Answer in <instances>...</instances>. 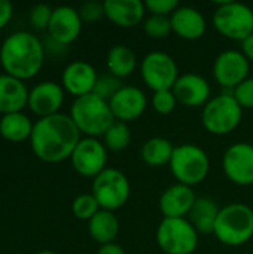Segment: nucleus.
Listing matches in <instances>:
<instances>
[{"instance_id":"nucleus-1","label":"nucleus","mask_w":253,"mask_h":254,"mask_svg":"<svg viewBox=\"0 0 253 254\" xmlns=\"http://www.w3.org/2000/svg\"><path fill=\"white\" fill-rule=\"evenodd\" d=\"M81 141V132L70 115L57 113L40 118L30 137L33 153L43 162L55 164L70 159L75 147Z\"/></svg>"},{"instance_id":"nucleus-2","label":"nucleus","mask_w":253,"mask_h":254,"mask_svg":"<svg viewBox=\"0 0 253 254\" xmlns=\"http://www.w3.org/2000/svg\"><path fill=\"white\" fill-rule=\"evenodd\" d=\"M45 58L43 43L28 31H16L7 36L0 46V64L6 74L19 80L34 77Z\"/></svg>"},{"instance_id":"nucleus-3","label":"nucleus","mask_w":253,"mask_h":254,"mask_svg":"<svg viewBox=\"0 0 253 254\" xmlns=\"http://www.w3.org/2000/svg\"><path fill=\"white\" fill-rule=\"evenodd\" d=\"M213 235L228 247H240L253 238V210L248 204L231 202L221 208Z\"/></svg>"},{"instance_id":"nucleus-4","label":"nucleus","mask_w":253,"mask_h":254,"mask_svg":"<svg viewBox=\"0 0 253 254\" xmlns=\"http://www.w3.org/2000/svg\"><path fill=\"white\" fill-rule=\"evenodd\" d=\"M70 118L73 119L81 134L92 138L100 135L103 137L115 122L109 101L92 92L75 98L70 107Z\"/></svg>"},{"instance_id":"nucleus-5","label":"nucleus","mask_w":253,"mask_h":254,"mask_svg":"<svg viewBox=\"0 0 253 254\" xmlns=\"http://www.w3.org/2000/svg\"><path fill=\"white\" fill-rule=\"evenodd\" d=\"M169 165L177 183L191 188L204 182L210 171V159L206 150L191 143L176 146Z\"/></svg>"},{"instance_id":"nucleus-6","label":"nucleus","mask_w":253,"mask_h":254,"mask_svg":"<svg viewBox=\"0 0 253 254\" xmlns=\"http://www.w3.org/2000/svg\"><path fill=\"white\" fill-rule=\"evenodd\" d=\"M243 109L233 94H221L210 98L201 112L204 128L215 135H227L233 132L242 122Z\"/></svg>"},{"instance_id":"nucleus-7","label":"nucleus","mask_w":253,"mask_h":254,"mask_svg":"<svg viewBox=\"0 0 253 254\" xmlns=\"http://www.w3.org/2000/svg\"><path fill=\"white\" fill-rule=\"evenodd\" d=\"M212 22L227 39L243 42L253 33V9L242 1H222L215 9Z\"/></svg>"},{"instance_id":"nucleus-8","label":"nucleus","mask_w":253,"mask_h":254,"mask_svg":"<svg viewBox=\"0 0 253 254\" xmlns=\"http://www.w3.org/2000/svg\"><path fill=\"white\" fill-rule=\"evenodd\" d=\"M155 238L166 254H194L198 247V232L186 217H164L157 228Z\"/></svg>"},{"instance_id":"nucleus-9","label":"nucleus","mask_w":253,"mask_h":254,"mask_svg":"<svg viewBox=\"0 0 253 254\" xmlns=\"http://www.w3.org/2000/svg\"><path fill=\"white\" fill-rule=\"evenodd\" d=\"M91 193L97 199L101 210L115 211L124 207L131 193L128 177L118 168L107 167L95 179H92Z\"/></svg>"},{"instance_id":"nucleus-10","label":"nucleus","mask_w":253,"mask_h":254,"mask_svg":"<svg viewBox=\"0 0 253 254\" xmlns=\"http://www.w3.org/2000/svg\"><path fill=\"white\" fill-rule=\"evenodd\" d=\"M140 76L146 86L157 92L171 89L180 74L177 63L170 54L152 51L146 54L140 63Z\"/></svg>"},{"instance_id":"nucleus-11","label":"nucleus","mask_w":253,"mask_h":254,"mask_svg":"<svg viewBox=\"0 0 253 254\" xmlns=\"http://www.w3.org/2000/svg\"><path fill=\"white\" fill-rule=\"evenodd\" d=\"M70 161L78 174L95 179L101 171L107 168V149L98 138L85 137L81 138L75 147Z\"/></svg>"},{"instance_id":"nucleus-12","label":"nucleus","mask_w":253,"mask_h":254,"mask_svg":"<svg viewBox=\"0 0 253 254\" xmlns=\"http://www.w3.org/2000/svg\"><path fill=\"white\" fill-rule=\"evenodd\" d=\"M222 170L239 186L253 185V144L248 141L231 144L222 156Z\"/></svg>"},{"instance_id":"nucleus-13","label":"nucleus","mask_w":253,"mask_h":254,"mask_svg":"<svg viewBox=\"0 0 253 254\" xmlns=\"http://www.w3.org/2000/svg\"><path fill=\"white\" fill-rule=\"evenodd\" d=\"M251 61L242 51L227 49L222 51L213 63V76L224 88L234 89L249 77Z\"/></svg>"},{"instance_id":"nucleus-14","label":"nucleus","mask_w":253,"mask_h":254,"mask_svg":"<svg viewBox=\"0 0 253 254\" xmlns=\"http://www.w3.org/2000/svg\"><path fill=\"white\" fill-rule=\"evenodd\" d=\"M109 106L115 121L128 124L139 119L145 113L148 107V98L140 88L133 85H124L112 97Z\"/></svg>"},{"instance_id":"nucleus-15","label":"nucleus","mask_w":253,"mask_h":254,"mask_svg":"<svg viewBox=\"0 0 253 254\" xmlns=\"http://www.w3.org/2000/svg\"><path fill=\"white\" fill-rule=\"evenodd\" d=\"M64 103V88L52 80H45L31 88L27 107L36 116L46 118L60 113Z\"/></svg>"},{"instance_id":"nucleus-16","label":"nucleus","mask_w":253,"mask_h":254,"mask_svg":"<svg viewBox=\"0 0 253 254\" xmlns=\"http://www.w3.org/2000/svg\"><path fill=\"white\" fill-rule=\"evenodd\" d=\"M177 103L186 107H200L210 100L212 88L206 77L198 73H183L171 88Z\"/></svg>"},{"instance_id":"nucleus-17","label":"nucleus","mask_w":253,"mask_h":254,"mask_svg":"<svg viewBox=\"0 0 253 254\" xmlns=\"http://www.w3.org/2000/svg\"><path fill=\"white\" fill-rule=\"evenodd\" d=\"M82 24L78 9L72 6H58L52 12L48 34L55 42L67 46L79 37Z\"/></svg>"},{"instance_id":"nucleus-18","label":"nucleus","mask_w":253,"mask_h":254,"mask_svg":"<svg viewBox=\"0 0 253 254\" xmlns=\"http://www.w3.org/2000/svg\"><path fill=\"white\" fill-rule=\"evenodd\" d=\"M197 196L191 186L174 183L164 189L160 196V211L164 217L169 219H182L188 217L192 210Z\"/></svg>"},{"instance_id":"nucleus-19","label":"nucleus","mask_w":253,"mask_h":254,"mask_svg":"<svg viewBox=\"0 0 253 254\" xmlns=\"http://www.w3.org/2000/svg\"><path fill=\"white\" fill-rule=\"evenodd\" d=\"M98 74L86 61H73L67 64L61 76V86L75 98L91 94L94 91Z\"/></svg>"},{"instance_id":"nucleus-20","label":"nucleus","mask_w":253,"mask_h":254,"mask_svg":"<svg viewBox=\"0 0 253 254\" xmlns=\"http://www.w3.org/2000/svg\"><path fill=\"white\" fill-rule=\"evenodd\" d=\"M171 30L185 40H197L204 36L207 22L204 15L192 6H179L171 15Z\"/></svg>"},{"instance_id":"nucleus-21","label":"nucleus","mask_w":253,"mask_h":254,"mask_svg":"<svg viewBox=\"0 0 253 254\" xmlns=\"http://www.w3.org/2000/svg\"><path fill=\"white\" fill-rule=\"evenodd\" d=\"M104 16L118 27L130 28L145 18V3L140 0H106Z\"/></svg>"},{"instance_id":"nucleus-22","label":"nucleus","mask_w":253,"mask_h":254,"mask_svg":"<svg viewBox=\"0 0 253 254\" xmlns=\"http://www.w3.org/2000/svg\"><path fill=\"white\" fill-rule=\"evenodd\" d=\"M28 94L25 83L13 76L0 74V113H18L27 107Z\"/></svg>"},{"instance_id":"nucleus-23","label":"nucleus","mask_w":253,"mask_h":254,"mask_svg":"<svg viewBox=\"0 0 253 254\" xmlns=\"http://www.w3.org/2000/svg\"><path fill=\"white\" fill-rule=\"evenodd\" d=\"M219 211L221 208L215 199L209 196H201L197 198L186 219L191 222V225L195 228L198 234H213Z\"/></svg>"},{"instance_id":"nucleus-24","label":"nucleus","mask_w":253,"mask_h":254,"mask_svg":"<svg viewBox=\"0 0 253 254\" xmlns=\"http://www.w3.org/2000/svg\"><path fill=\"white\" fill-rule=\"evenodd\" d=\"M88 232L89 237L100 246L115 243L119 235V220L113 211L100 210L88 222Z\"/></svg>"},{"instance_id":"nucleus-25","label":"nucleus","mask_w":253,"mask_h":254,"mask_svg":"<svg viewBox=\"0 0 253 254\" xmlns=\"http://www.w3.org/2000/svg\"><path fill=\"white\" fill-rule=\"evenodd\" d=\"M106 65L110 74L124 79L134 73L137 67V57L127 45H113L107 52Z\"/></svg>"},{"instance_id":"nucleus-26","label":"nucleus","mask_w":253,"mask_h":254,"mask_svg":"<svg viewBox=\"0 0 253 254\" xmlns=\"http://www.w3.org/2000/svg\"><path fill=\"white\" fill-rule=\"evenodd\" d=\"M34 124L22 112L3 115L0 119V135L12 143L30 140Z\"/></svg>"},{"instance_id":"nucleus-27","label":"nucleus","mask_w":253,"mask_h":254,"mask_svg":"<svg viewBox=\"0 0 253 254\" xmlns=\"http://www.w3.org/2000/svg\"><path fill=\"white\" fill-rule=\"evenodd\" d=\"M173 143L164 137H151L146 140L140 149V158L145 164L151 167H163L170 164L173 152Z\"/></svg>"},{"instance_id":"nucleus-28","label":"nucleus","mask_w":253,"mask_h":254,"mask_svg":"<svg viewBox=\"0 0 253 254\" xmlns=\"http://www.w3.org/2000/svg\"><path fill=\"white\" fill-rule=\"evenodd\" d=\"M130 141H131L130 127L128 124L119 121H115L103 135V144L106 146L107 150L112 152H122L124 149L128 147Z\"/></svg>"},{"instance_id":"nucleus-29","label":"nucleus","mask_w":253,"mask_h":254,"mask_svg":"<svg viewBox=\"0 0 253 254\" xmlns=\"http://www.w3.org/2000/svg\"><path fill=\"white\" fill-rule=\"evenodd\" d=\"M100 210L101 208H100V205H98V202L92 193H82V195L76 196L73 199V204H72L73 216L79 220H88L89 222Z\"/></svg>"},{"instance_id":"nucleus-30","label":"nucleus","mask_w":253,"mask_h":254,"mask_svg":"<svg viewBox=\"0 0 253 254\" xmlns=\"http://www.w3.org/2000/svg\"><path fill=\"white\" fill-rule=\"evenodd\" d=\"M143 30L152 39H164V37H167L173 31L171 30L170 16H164V15H149L143 21Z\"/></svg>"},{"instance_id":"nucleus-31","label":"nucleus","mask_w":253,"mask_h":254,"mask_svg":"<svg viewBox=\"0 0 253 254\" xmlns=\"http://www.w3.org/2000/svg\"><path fill=\"white\" fill-rule=\"evenodd\" d=\"M122 82L119 77L113 76V74H101L98 76L97 82H95V86H94V91L92 94L98 95L100 98L106 100V101H110L112 97L122 88Z\"/></svg>"},{"instance_id":"nucleus-32","label":"nucleus","mask_w":253,"mask_h":254,"mask_svg":"<svg viewBox=\"0 0 253 254\" xmlns=\"http://www.w3.org/2000/svg\"><path fill=\"white\" fill-rule=\"evenodd\" d=\"M151 104H152V107H154V110L157 113L170 115L176 109L177 100H176L171 89H164V91H157V92L152 94Z\"/></svg>"},{"instance_id":"nucleus-33","label":"nucleus","mask_w":253,"mask_h":254,"mask_svg":"<svg viewBox=\"0 0 253 254\" xmlns=\"http://www.w3.org/2000/svg\"><path fill=\"white\" fill-rule=\"evenodd\" d=\"M54 9L48 4H36L30 10V22L37 30H48Z\"/></svg>"},{"instance_id":"nucleus-34","label":"nucleus","mask_w":253,"mask_h":254,"mask_svg":"<svg viewBox=\"0 0 253 254\" xmlns=\"http://www.w3.org/2000/svg\"><path fill=\"white\" fill-rule=\"evenodd\" d=\"M233 97L242 109H253V77H248L233 89Z\"/></svg>"},{"instance_id":"nucleus-35","label":"nucleus","mask_w":253,"mask_h":254,"mask_svg":"<svg viewBox=\"0 0 253 254\" xmlns=\"http://www.w3.org/2000/svg\"><path fill=\"white\" fill-rule=\"evenodd\" d=\"M79 15L82 22L94 24L104 16V3L101 1H86L79 9Z\"/></svg>"},{"instance_id":"nucleus-36","label":"nucleus","mask_w":253,"mask_h":254,"mask_svg":"<svg viewBox=\"0 0 253 254\" xmlns=\"http://www.w3.org/2000/svg\"><path fill=\"white\" fill-rule=\"evenodd\" d=\"M145 7L151 12V15H164L170 16L177 7V0H146Z\"/></svg>"},{"instance_id":"nucleus-37","label":"nucleus","mask_w":253,"mask_h":254,"mask_svg":"<svg viewBox=\"0 0 253 254\" xmlns=\"http://www.w3.org/2000/svg\"><path fill=\"white\" fill-rule=\"evenodd\" d=\"M13 15V6L7 0H0V30L6 27Z\"/></svg>"},{"instance_id":"nucleus-38","label":"nucleus","mask_w":253,"mask_h":254,"mask_svg":"<svg viewBox=\"0 0 253 254\" xmlns=\"http://www.w3.org/2000/svg\"><path fill=\"white\" fill-rule=\"evenodd\" d=\"M97 254H125V252L116 243H110V244L100 246V249L97 250Z\"/></svg>"},{"instance_id":"nucleus-39","label":"nucleus","mask_w":253,"mask_h":254,"mask_svg":"<svg viewBox=\"0 0 253 254\" xmlns=\"http://www.w3.org/2000/svg\"><path fill=\"white\" fill-rule=\"evenodd\" d=\"M242 52L249 61H253V33L242 42Z\"/></svg>"},{"instance_id":"nucleus-40","label":"nucleus","mask_w":253,"mask_h":254,"mask_svg":"<svg viewBox=\"0 0 253 254\" xmlns=\"http://www.w3.org/2000/svg\"><path fill=\"white\" fill-rule=\"evenodd\" d=\"M37 254H57L55 252H52V250H42V252H39Z\"/></svg>"}]
</instances>
